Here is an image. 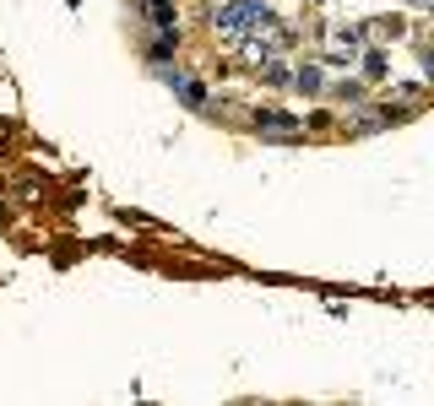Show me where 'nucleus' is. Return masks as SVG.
I'll use <instances>...</instances> for the list:
<instances>
[{
	"label": "nucleus",
	"mask_w": 434,
	"mask_h": 406,
	"mask_svg": "<svg viewBox=\"0 0 434 406\" xmlns=\"http://www.w3.org/2000/svg\"><path fill=\"white\" fill-rule=\"evenodd\" d=\"M266 17V0H233V6H223L217 11V27H223V38H239L250 22Z\"/></svg>",
	"instance_id": "f257e3e1"
},
{
	"label": "nucleus",
	"mask_w": 434,
	"mask_h": 406,
	"mask_svg": "<svg viewBox=\"0 0 434 406\" xmlns=\"http://www.w3.org/2000/svg\"><path fill=\"white\" fill-rule=\"evenodd\" d=\"M255 130L271 136V141H304V120H293L283 108H261V114H255Z\"/></svg>",
	"instance_id": "f03ea898"
},
{
	"label": "nucleus",
	"mask_w": 434,
	"mask_h": 406,
	"mask_svg": "<svg viewBox=\"0 0 434 406\" xmlns=\"http://www.w3.org/2000/svg\"><path fill=\"white\" fill-rule=\"evenodd\" d=\"M142 11L147 17H152V27H158V33H174V0H142Z\"/></svg>",
	"instance_id": "7ed1b4c3"
},
{
	"label": "nucleus",
	"mask_w": 434,
	"mask_h": 406,
	"mask_svg": "<svg viewBox=\"0 0 434 406\" xmlns=\"http://www.w3.org/2000/svg\"><path fill=\"white\" fill-rule=\"evenodd\" d=\"M293 87H299V92H320V87H326V76H320V65H299V71H293Z\"/></svg>",
	"instance_id": "20e7f679"
},
{
	"label": "nucleus",
	"mask_w": 434,
	"mask_h": 406,
	"mask_svg": "<svg viewBox=\"0 0 434 406\" xmlns=\"http://www.w3.org/2000/svg\"><path fill=\"white\" fill-rule=\"evenodd\" d=\"M364 76H369V81L386 76V55H380V49H369V55H364Z\"/></svg>",
	"instance_id": "39448f33"
}]
</instances>
